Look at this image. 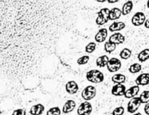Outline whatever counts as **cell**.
Returning a JSON list of instances; mask_svg holds the SVG:
<instances>
[{
	"label": "cell",
	"instance_id": "6da1fadb",
	"mask_svg": "<svg viewBox=\"0 0 149 115\" xmlns=\"http://www.w3.org/2000/svg\"><path fill=\"white\" fill-rule=\"evenodd\" d=\"M69 0H0V70L33 73L68 21Z\"/></svg>",
	"mask_w": 149,
	"mask_h": 115
},
{
	"label": "cell",
	"instance_id": "7a4b0ae2",
	"mask_svg": "<svg viewBox=\"0 0 149 115\" xmlns=\"http://www.w3.org/2000/svg\"><path fill=\"white\" fill-rule=\"evenodd\" d=\"M86 78L92 83H100L104 81V75L98 70H91L86 74Z\"/></svg>",
	"mask_w": 149,
	"mask_h": 115
},
{
	"label": "cell",
	"instance_id": "3957f363",
	"mask_svg": "<svg viewBox=\"0 0 149 115\" xmlns=\"http://www.w3.org/2000/svg\"><path fill=\"white\" fill-rule=\"evenodd\" d=\"M109 8H103L97 12V17L96 18L95 23L98 25H103L108 23L109 20Z\"/></svg>",
	"mask_w": 149,
	"mask_h": 115
},
{
	"label": "cell",
	"instance_id": "277c9868",
	"mask_svg": "<svg viewBox=\"0 0 149 115\" xmlns=\"http://www.w3.org/2000/svg\"><path fill=\"white\" fill-rule=\"evenodd\" d=\"M97 94V90L96 88L93 85H88L81 92V97L84 100L88 101L93 99Z\"/></svg>",
	"mask_w": 149,
	"mask_h": 115
},
{
	"label": "cell",
	"instance_id": "5b68a950",
	"mask_svg": "<svg viewBox=\"0 0 149 115\" xmlns=\"http://www.w3.org/2000/svg\"><path fill=\"white\" fill-rule=\"evenodd\" d=\"M141 104H141V99H140L139 97L136 96L130 98V100L127 104V112L130 114H134V113L138 111Z\"/></svg>",
	"mask_w": 149,
	"mask_h": 115
},
{
	"label": "cell",
	"instance_id": "8992f818",
	"mask_svg": "<svg viewBox=\"0 0 149 115\" xmlns=\"http://www.w3.org/2000/svg\"><path fill=\"white\" fill-rule=\"evenodd\" d=\"M106 67L110 72H116L122 67V62L118 58L113 57L109 59Z\"/></svg>",
	"mask_w": 149,
	"mask_h": 115
},
{
	"label": "cell",
	"instance_id": "52a82bcc",
	"mask_svg": "<svg viewBox=\"0 0 149 115\" xmlns=\"http://www.w3.org/2000/svg\"><path fill=\"white\" fill-rule=\"evenodd\" d=\"M93 112V106L89 101H84L79 106L77 109L78 115H90Z\"/></svg>",
	"mask_w": 149,
	"mask_h": 115
},
{
	"label": "cell",
	"instance_id": "ba28073f",
	"mask_svg": "<svg viewBox=\"0 0 149 115\" xmlns=\"http://www.w3.org/2000/svg\"><path fill=\"white\" fill-rule=\"evenodd\" d=\"M146 20V17L145 14L142 12H138L132 16L131 21H132L133 25L141 26L144 24Z\"/></svg>",
	"mask_w": 149,
	"mask_h": 115
},
{
	"label": "cell",
	"instance_id": "9c48e42d",
	"mask_svg": "<svg viewBox=\"0 0 149 115\" xmlns=\"http://www.w3.org/2000/svg\"><path fill=\"white\" fill-rule=\"evenodd\" d=\"M126 90V86L124 84H116L112 88L111 94L115 96H122Z\"/></svg>",
	"mask_w": 149,
	"mask_h": 115
},
{
	"label": "cell",
	"instance_id": "30bf717a",
	"mask_svg": "<svg viewBox=\"0 0 149 115\" xmlns=\"http://www.w3.org/2000/svg\"><path fill=\"white\" fill-rule=\"evenodd\" d=\"M109 41L111 42L116 45L122 44V43H125V37L121 33H115L109 37Z\"/></svg>",
	"mask_w": 149,
	"mask_h": 115
},
{
	"label": "cell",
	"instance_id": "8fae6325",
	"mask_svg": "<svg viewBox=\"0 0 149 115\" xmlns=\"http://www.w3.org/2000/svg\"><path fill=\"white\" fill-rule=\"evenodd\" d=\"M65 91L68 94L71 95H74L76 94L79 91V85L77 83V82L74 81H68L66 84H65Z\"/></svg>",
	"mask_w": 149,
	"mask_h": 115
},
{
	"label": "cell",
	"instance_id": "7c38bea8",
	"mask_svg": "<svg viewBox=\"0 0 149 115\" xmlns=\"http://www.w3.org/2000/svg\"><path fill=\"white\" fill-rule=\"evenodd\" d=\"M135 83L138 86H145L149 85V73H141L138 75L135 80Z\"/></svg>",
	"mask_w": 149,
	"mask_h": 115
},
{
	"label": "cell",
	"instance_id": "4fadbf2b",
	"mask_svg": "<svg viewBox=\"0 0 149 115\" xmlns=\"http://www.w3.org/2000/svg\"><path fill=\"white\" fill-rule=\"evenodd\" d=\"M140 87L137 85H133V86L130 87V88L126 90L125 94H124V96L126 98H134V97H136V96L138 95Z\"/></svg>",
	"mask_w": 149,
	"mask_h": 115
},
{
	"label": "cell",
	"instance_id": "5bb4252c",
	"mask_svg": "<svg viewBox=\"0 0 149 115\" xmlns=\"http://www.w3.org/2000/svg\"><path fill=\"white\" fill-rule=\"evenodd\" d=\"M108 36V30L106 28H101L97 31L95 36V40L97 43H103Z\"/></svg>",
	"mask_w": 149,
	"mask_h": 115
},
{
	"label": "cell",
	"instance_id": "9a60e30c",
	"mask_svg": "<svg viewBox=\"0 0 149 115\" xmlns=\"http://www.w3.org/2000/svg\"><path fill=\"white\" fill-rule=\"evenodd\" d=\"M76 107V102L74 100H68L64 104L63 107L62 112L64 114H68V113L72 112Z\"/></svg>",
	"mask_w": 149,
	"mask_h": 115
},
{
	"label": "cell",
	"instance_id": "2e32d148",
	"mask_svg": "<svg viewBox=\"0 0 149 115\" xmlns=\"http://www.w3.org/2000/svg\"><path fill=\"white\" fill-rule=\"evenodd\" d=\"M45 109V106L43 104H37L31 107L29 112L31 115H41L43 114Z\"/></svg>",
	"mask_w": 149,
	"mask_h": 115
},
{
	"label": "cell",
	"instance_id": "e0dca14e",
	"mask_svg": "<svg viewBox=\"0 0 149 115\" xmlns=\"http://www.w3.org/2000/svg\"><path fill=\"white\" fill-rule=\"evenodd\" d=\"M126 27V25L124 22L118 21L114 22L112 23L110 26H109V31L111 32H116V31H120V30H123Z\"/></svg>",
	"mask_w": 149,
	"mask_h": 115
},
{
	"label": "cell",
	"instance_id": "ac0fdd59",
	"mask_svg": "<svg viewBox=\"0 0 149 115\" xmlns=\"http://www.w3.org/2000/svg\"><path fill=\"white\" fill-rule=\"evenodd\" d=\"M122 10L118 7H113L109 12V20H116L120 18L122 16Z\"/></svg>",
	"mask_w": 149,
	"mask_h": 115
},
{
	"label": "cell",
	"instance_id": "d6986e66",
	"mask_svg": "<svg viewBox=\"0 0 149 115\" xmlns=\"http://www.w3.org/2000/svg\"><path fill=\"white\" fill-rule=\"evenodd\" d=\"M132 9H133V2H132V1L129 0L122 6V9L121 10H122V15H127L132 12Z\"/></svg>",
	"mask_w": 149,
	"mask_h": 115
},
{
	"label": "cell",
	"instance_id": "ffe728a7",
	"mask_svg": "<svg viewBox=\"0 0 149 115\" xmlns=\"http://www.w3.org/2000/svg\"><path fill=\"white\" fill-rule=\"evenodd\" d=\"M109 61V58L107 55H102V56L97 57L96 59V65L98 67H105L107 65L108 62Z\"/></svg>",
	"mask_w": 149,
	"mask_h": 115
},
{
	"label": "cell",
	"instance_id": "44dd1931",
	"mask_svg": "<svg viewBox=\"0 0 149 115\" xmlns=\"http://www.w3.org/2000/svg\"><path fill=\"white\" fill-rule=\"evenodd\" d=\"M111 80L115 84H123L126 82V76L123 74L117 73L112 76Z\"/></svg>",
	"mask_w": 149,
	"mask_h": 115
},
{
	"label": "cell",
	"instance_id": "7402d4cb",
	"mask_svg": "<svg viewBox=\"0 0 149 115\" xmlns=\"http://www.w3.org/2000/svg\"><path fill=\"white\" fill-rule=\"evenodd\" d=\"M138 59L139 62H145L149 59V49H145L141 51L138 55Z\"/></svg>",
	"mask_w": 149,
	"mask_h": 115
},
{
	"label": "cell",
	"instance_id": "603a6c76",
	"mask_svg": "<svg viewBox=\"0 0 149 115\" xmlns=\"http://www.w3.org/2000/svg\"><path fill=\"white\" fill-rule=\"evenodd\" d=\"M131 56H132V51L128 48H125L119 53V56L121 57V59H125V60L130 58Z\"/></svg>",
	"mask_w": 149,
	"mask_h": 115
},
{
	"label": "cell",
	"instance_id": "cb8c5ba5",
	"mask_svg": "<svg viewBox=\"0 0 149 115\" xmlns=\"http://www.w3.org/2000/svg\"><path fill=\"white\" fill-rule=\"evenodd\" d=\"M116 48V45L114 44V43H111L110 41H106L104 44V50L105 52H107V53L111 54L113 52H114L115 49Z\"/></svg>",
	"mask_w": 149,
	"mask_h": 115
},
{
	"label": "cell",
	"instance_id": "d4e9b609",
	"mask_svg": "<svg viewBox=\"0 0 149 115\" xmlns=\"http://www.w3.org/2000/svg\"><path fill=\"white\" fill-rule=\"evenodd\" d=\"M142 70V65L139 63H134L129 67V72L132 74H136L140 72Z\"/></svg>",
	"mask_w": 149,
	"mask_h": 115
},
{
	"label": "cell",
	"instance_id": "484cf974",
	"mask_svg": "<svg viewBox=\"0 0 149 115\" xmlns=\"http://www.w3.org/2000/svg\"><path fill=\"white\" fill-rule=\"evenodd\" d=\"M141 104H147L149 102V91H144L139 96Z\"/></svg>",
	"mask_w": 149,
	"mask_h": 115
},
{
	"label": "cell",
	"instance_id": "4316f807",
	"mask_svg": "<svg viewBox=\"0 0 149 115\" xmlns=\"http://www.w3.org/2000/svg\"><path fill=\"white\" fill-rule=\"evenodd\" d=\"M47 115H61V110L58 107H52L46 113Z\"/></svg>",
	"mask_w": 149,
	"mask_h": 115
},
{
	"label": "cell",
	"instance_id": "83f0119b",
	"mask_svg": "<svg viewBox=\"0 0 149 115\" xmlns=\"http://www.w3.org/2000/svg\"><path fill=\"white\" fill-rule=\"evenodd\" d=\"M96 46H97V45L95 42H90L86 46L85 52L88 54H92L95 51Z\"/></svg>",
	"mask_w": 149,
	"mask_h": 115
},
{
	"label": "cell",
	"instance_id": "f1b7e54d",
	"mask_svg": "<svg viewBox=\"0 0 149 115\" xmlns=\"http://www.w3.org/2000/svg\"><path fill=\"white\" fill-rule=\"evenodd\" d=\"M90 61V56L88 55H84L77 59V64L79 65H84L88 63Z\"/></svg>",
	"mask_w": 149,
	"mask_h": 115
},
{
	"label": "cell",
	"instance_id": "f546056e",
	"mask_svg": "<svg viewBox=\"0 0 149 115\" xmlns=\"http://www.w3.org/2000/svg\"><path fill=\"white\" fill-rule=\"evenodd\" d=\"M125 108L123 107H118L112 112V115H123L125 114Z\"/></svg>",
	"mask_w": 149,
	"mask_h": 115
},
{
	"label": "cell",
	"instance_id": "4dcf8cb0",
	"mask_svg": "<svg viewBox=\"0 0 149 115\" xmlns=\"http://www.w3.org/2000/svg\"><path fill=\"white\" fill-rule=\"evenodd\" d=\"M12 115H26V112L23 109H17L13 111Z\"/></svg>",
	"mask_w": 149,
	"mask_h": 115
},
{
	"label": "cell",
	"instance_id": "1f68e13d",
	"mask_svg": "<svg viewBox=\"0 0 149 115\" xmlns=\"http://www.w3.org/2000/svg\"><path fill=\"white\" fill-rule=\"evenodd\" d=\"M144 112L147 115H149V102L146 104L145 107H144Z\"/></svg>",
	"mask_w": 149,
	"mask_h": 115
},
{
	"label": "cell",
	"instance_id": "d6a6232c",
	"mask_svg": "<svg viewBox=\"0 0 149 115\" xmlns=\"http://www.w3.org/2000/svg\"><path fill=\"white\" fill-rule=\"evenodd\" d=\"M144 26H145L146 28H148L149 29V17L148 18H147L146 20L145 23H144Z\"/></svg>",
	"mask_w": 149,
	"mask_h": 115
},
{
	"label": "cell",
	"instance_id": "836d02e7",
	"mask_svg": "<svg viewBox=\"0 0 149 115\" xmlns=\"http://www.w3.org/2000/svg\"><path fill=\"white\" fill-rule=\"evenodd\" d=\"M120 1V0H107V1L109 4H114V3L118 2V1Z\"/></svg>",
	"mask_w": 149,
	"mask_h": 115
},
{
	"label": "cell",
	"instance_id": "e575fe53",
	"mask_svg": "<svg viewBox=\"0 0 149 115\" xmlns=\"http://www.w3.org/2000/svg\"><path fill=\"white\" fill-rule=\"evenodd\" d=\"M97 2H100V3H103L105 2V1H107V0H96Z\"/></svg>",
	"mask_w": 149,
	"mask_h": 115
},
{
	"label": "cell",
	"instance_id": "d590c367",
	"mask_svg": "<svg viewBox=\"0 0 149 115\" xmlns=\"http://www.w3.org/2000/svg\"><path fill=\"white\" fill-rule=\"evenodd\" d=\"M132 115H142V114H141V113L138 112V113H134V114H132Z\"/></svg>",
	"mask_w": 149,
	"mask_h": 115
},
{
	"label": "cell",
	"instance_id": "8d00e7d4",
	"mask_svg": "<svg viewBox=\"0 0 149 115\" xmlns=\"http://www.w3.org/2000/svg\"><path fill=\"white\" fill-rule=\"evenodd\" d=\"M146 5H147V7H148V8L149 9V0H148V1H147Z\"/></svg>",
	"mask_w": 149,
	"mask_h": 115
},
{
	"label": "cell",
	"instance_id": "74e56055",
	"mask_svg": "<svg viewBox=\"0 0 149 115\" xmlns=\"http://www.w3.org/2000/svg\"><path fill=\"white\" fill-rule=\"evenodd\" d=\"M1 109H0V115H1Z\"/></svg>",
	"mask_w": 149,
	"mask_h": 115
}]
</instances>
